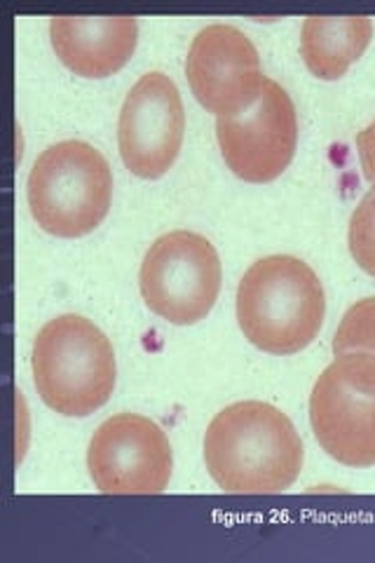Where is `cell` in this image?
<instances>
[{
    "label": "cell",
    "instance_id": "15",
    "mask_svg": "<svg viewBox=\"0 0 375 563\" xmlns=\"http://www.w3.org/2000/svg\"><path fill=\"white\" fill-rule=\"evenodd\" d=\"M356 148H360V161L366 181L375 190V120L368 128H364L360 134H356Z\"/></svg>",
    "mask_w": 375,
    "mask_h": 563
},
{
    "label": "cell",
    "instance_id": "6",
    "mask_svg": "<svg viewBox=\"0 0 375 563\" xmlns=\"http://www.w3.org/2000/svg\"><path fill=\"white\" fill-rule=\"evenodd\" d=\"M223 268L217 246L192 231L159 235L144 256L139 289L146 306L169 324L205 320L221 291Z\"/></svg>",
    "mask_w": 375,
    "mask_h": 563
},
{
    "label": "cell",
    "instance_id": "8",
    "mask_svg": "<svg viewBox=\"0 0 375 563\" xmlns=\"http://www.w3.org/2000/svg\"><path fill=\"white\" fill-rule=\"evenodd\" d=\"M186 111L176 82L151 70L124 97L118 118V148L124 167L139 179H159L184 146Z\"/></svg>",
    "mask_w": 375,
    "mask_h": 563
},
{
    "label": "cell",
    "instance_id": "11",
    "mask_svg": "<svg viewBox=\"0 0 375 563\" xmlns=\"http://www.w3.org/2000/svg\"><path fill=\"white\" fill-rule=\"evenodd\" d=\"M49 41L76 76L109 78L132 59L139 24L134 16H55Z\"/></svg>",
    "mask_w": 375,
    "mask_h": 563
},
{
    "label": "cell",
    "instance_id": "12",
    "mask_svg": "<svg viewBox=\"0 0 375 563\" xmlns=\"http://www.w3.org/2000/svg\"><path fill=\"white\" fill-rule=\"evenodd\" d=\"M373 38L368 16H308L300 29V57L321 80H338Z\"/></svg>",
    "mask_w": 375,
    "mask_h": 563
},
{
    "label": "cell",
    "instance_id": "3",
    "mask_svg": "<svg viewBox=\"0 0 375 563\" xmlns=\"http://www.w3.org/2000/svg\"><path fill=\"white\" fill-rule=\"evenodd\" d=\"M35 390L52 411L85 418L115 390V352L106 333L82 314H59L33 341Z\"/></svg>",
    "mask_w": 375,
    "mask_h": 563
},
{
    "label": "cell",
    "instance_id": "13",
    "mask_svg": "<svg viewBox=\"0 0 375 563\" xmlns=\"http://www.w3.org/2000/svg\"><path fill=\"white\" fill-rule=\"evenodd\" d=\"M333 352H375V298H362L343 314V322L333 336Z\"/></svg>",
    "mask_w": 375,
    "mask_h": 563
},
{
    "label": "cell",
    "instance_id": "4",
    "mask_svg": "<svg viewBox=\"0 0 375 563\" xmlns=\"http://www.w3.org/2000/svg\"><path fill=\"white\" fill-rule=\"evenodd\" d=\"M26 200L33 221L57 238H82L106 219L113 200V172L87 141L47 146L29 172Z\"/></svg>",
    "mask_w": 375,
    "mask_h": 563
},
{
    "label": "cell",
    "instance_id": "9",
    "mask_svg": "<svg viewBox=\"0 0 375 563\" xmlns=\"http://www.w3.org/2000/svg\"><path fill=\"white\" fill-rule=\"evenodd\" d=\"M221 155L232 174L249 184H271L294 161L298 146V115L289 92L267 80L252 109L217 120Z\"/></svg>",
    "mask_w": 375,
    "mask_h": 563
},
{
    "label": "cell",
    "instance_id": "14",
    "mask_svg": "<svg viewBox=\"0 0 375 563\" xmlns=\"http://www.w3.org/2000/svg\"><path fill=\"white\" fill-rule=\"evenodd\" d=\"M350 254L364 273L375 277V190L371 188L350 219Z\"/></svg>",
    "mask_w": 375,
    "mask_h": 563
},
{
    "label": "cell",
    "instance_id": "7",
    "mask_svg": "<svg viewBox=\"0 0 375 563\" xmlns=\"http://www.w3.org/2000/svg\"><path fill=\"white\" fill-rule=\"evenodd\" d=\"M87 467L101 493L153 496L169 486L172 444L155 420L118 413L103 420L89 439Z\"/></svg>",
    "mask_w": 375,
    "mask_h": 563
},
{
    "label": "cell",
    "instance_id": "2",
    "mask_svg": "<svg viewBox=\"0 0 375 563\" xmlns=\"http://www.w3.org/2000/svg\"><path fill=\"white\" fill-rule=\"evenodd\" d=\"M324 287L296 256H265L240 279V329L249 343L271 355H294L308 347L324 324Z\"/></svg>",
    "mask_w": 375,
    "mask_h": 563
},
{
    "label": "cell",
    "instance_id": "10",
    "mask_svg": "<svg viewBox=\"0 0 375 563\" xmlns=\"http://www.w3.org/2000/svg\"><path fill=\"white\" fill-rule=\"evenodd\" d=\"M186 76L207 111L232 118L252 109L271 78L263 76L258 49L238 26L209 24L195 35Z\"/></svg>",
    "mask_w": 375,
    "mask_h": 563
},
{
    "label": "cell",
    "instance_id": "1",
    "mask_svg": "<svg viewBox=\"0 0 375 563\" xmlns=\"http://www.w3.org/2000/svg\"><path fill=\"white\" fill-rule=\"evenodd\" d=\"M209 477L225 493H282L302 470V442L294 422L273 404L235 401L205 432Z\"/></svg>",
    "mask_w": 375,
    "mask_h": 563
},
{
    "label": "cell",
    "instance_id": "5",
    "mask_svg": "<svg viewBox=\"0 0 375 563\" xmlns=\"http://www.w3.org/2000/svg\"><path fill=\"white\" fill-rule=\"evenodd\" d=\"M310 422L333 461L348 467L375 465V355H335L312 387Z\"/></svg>",
    "mask_w": 375,
    "mask_h": 563
}]
</instances>
